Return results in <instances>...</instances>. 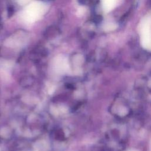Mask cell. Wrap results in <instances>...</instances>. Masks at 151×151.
Returning <instances> with one entry per match:
<instances>
[{"mask_svg": "<svg viewBox=\"0 0 151 151\" xmlns=\"http://www.w3.org/2000/svg\"><path fill=\"white\" fill-rule=\"evenodd\" d=\"M103 9L104 12H107L113 9L117 5L119 0H101Z\"/></svg>", "mask_w": 151, "mask_h": 151, "instance_id": "5b68a950", "label": "cell"}, {"mask_svg": "<svg viewBox=\"0 0 151 151\" xmlns=\"http://www.w3.org/2000/svg\"><path fill=\"white\" fill-rule=\"evenodd\" d=\"M116 27H117V25L115 24H113V23H107V24H106L104 25V29L105 31H112V30L114 29Z\"/></svg>", "mask_w": 151, "mask_h": 151, "instance_id": "8992f818", "label": "cell"}, {"mask_svg": "<svg viewBox=\"0 0 151 151\" xmlns=\"http://www.w3.org/2000/svg\"><path fill=\"white\" fill-rule=\"evenodd\" d=\"M27 35L23 34H15L14 36L12 37V38H10L8 40L7 44L18 45L24 43L22 42H25V41L27 40Z\"/></svg>", "mask_w": 151, "mask_h": 151, "instance_id": "277c9868", "label": "cell"}, {"mask_svg": "<svg viewBox=\"0 0 151 151\" xmlns=\"http://www.w3.org/2000/svg\"><path fill=\"white\" fill-rule=\"evenodd\" d=\"M46 9V6L43 2H32L25 8L22 13V18L27 22H34L44 15Z\"/></svg>", "mask_w": 151, "mask_h": 151, "instance_id": "6da1fadb", "label": "cell"}, {"mask_svg": "<svg viewBox=\"0 0 151 151\" xmlns=\"http://www.w3.org/2000/svg\"><path fill=\"white\" fill-rule=\"evenodd\" d=\"M139 29L142 46L151 51V15L146 16L142 20Z\"/></svg>", "mask_w": 151, "mask_h": 151, "instance_id": "7a4b0ae2", "label": "cell"}, {"mask_svg": "<svg viewBox=\"0 0 151 151\" xmlns=\"http://www.w3.org/2000/svg\"><path fill=\"white\" fill-rule=\"evenodd\" d=\"M84 9L83 7H80L78 9V15H82L84 14Z\"/></svg>", "mask_w": 151, "mask_h": 151, "instance_id": "ba28073f", "label": "cell"}, {"mask_svg": "<svg viewBox=\"0 0 151 151\" xmlns=\"http://www.w3.org/2000/svg\"><path fill=\"white\" fill-rule=\"evenodd\" d=\"M53 65L54 70L59 73H64L68 69L67 59L63 55H58L54 60Z\"/></svg>", "mask_w": 151, "mask_h": 151, "instance_id": "3957f363", "label": "cell"}, {"mask_svg": "<svg viewBox=\"0 0 151 151\" xmlns=\"http://www.w3.org/2000/svg\"><path fill=\"white\" fill-rule=\"evenodd\" d=\"M17 2L20 5H25L29 2L30 0H16Z\"/></svg>", "mask_w": 151, "mask_h": 151, "instance_id": "52a82bcc", "label": "cell"}]
</instances>
